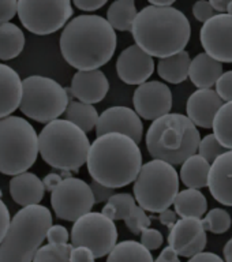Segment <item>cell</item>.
<instances>
[{"label":"cell","instance_id":"60d3db41","mask_svg":"<svg viewBox=\"0 0 232 262\" xmlns=\"http://www.w3.org/2000/svg\"><path fill=\"white\" fill-rule=\"evenodd\" d=\"M90 190H92V194H93L94 204L107 202L111 196L114 195V194H116L114 188L106 187V186L97 183L96 180H92V183H90Z\"/></svg>","mask_w":232,"mask_h":262},{"label":"cell","instance_id":"db71d44e","mask_svg":"<svg viewBox=\"0 0 232 262\" xmlns=\"http://www.w3.org/2000/svg\"><path fill=\"white\" fill-rule=\"evenodd\" d=\"M227 14L232 16V0H229V4L228 7H227Z\"/></svg>","mask_w":232,"mask_h":262},{"label":"cell","instance_id":"5b68a950","mask_svg":"<svg viewBox=\"0 0 232 262\" xmlns=\"http://www.w3.org/2000/svg\"><path fill=\"white\" fill-rule=\"evenodd\" d=\"M51 225L52 214L43 205L20 209L0 243V262H33Z\"/></svg>","mask_w":232,"mask_h":262},{"label":"cell","instance_id":"e0dca14e","mask_svg":"<svg viewBox=\"0 0 232 262\" xmlns=\"http://www.w3.org/2000/svg\"><path fill=\"white\" fill-rule=\"evenodd\" d=\"M155 71V61L137 45H130L119 55L116 73L127 85H142Z\"/></svg>","mask_w":232,"mask_h":262},{"label":"cell","instance_id":"ac0fdd59","mask_svg":"<svg viewBox=\"0 0 232 262\" xmlns=\"http://www.w3.org/2000/svg\"><path fill=\"white\" fill-rule=\"evenodd\" d=\"M70 90L79 102L93 105L106 98L110 90V82L101 70L77 71L74 74Z\"/></svg>","mask_w":232,"mask_h":262},{"label":"cell","instance_id":"d6a6232c","mask_svg":"<svg viewBox=\"0 0 232 262\" xmlns=\"http://www.w3.org/2000/svg\"><path fill=\"white\" fill-rule=\"evenodd\" d=\"M73 245H45L37 250L33 262H70Z\"/></svg>","mask_w":232,"mask_h":262},{"label":"cell","instance_id":"bcb514c9","mask_svg":"<svg viewBox=\"0 0 232 262\" xmlns=\"http://www.w3.org/2000/svg\"><path fill=\"white\" fill-rule=\"evenodd\" d=\"M61 180L63 179H61V176L59 175V173L52 172V173H48V175L45 176L44 179L41 180V182H43V186H44L45 191L52 192L53 190L59 186V183H60Z\"/></svg>","mask_w":232,"mask_h":262},{"label":"cell","instance_id":"7a4b0ae2","mask_svg":"<svg viewBox=\"0 0 232 262\" xmlns=\"http://www.w3.org/2000/svg\"><path fill=\"white\" fill-rule=\"evenodd\" d=\"M135 45L151 57H170L182 52L190 41L187 16L175 7L146 6L135 16L131 28Z\"/></svg>","mask_w":232,"mask_h":262},{"label":"cell","instance_id":"f907efd6","mask_svg":"<svg viewBox=\"0 0 232 262\" xmlns=\"http://www.w3.org/2000/svg\"><path fill=\"white\" fill-rule=\"evenodd\" d=\"M209 4H210V7L215 10V12L227 14V7H228L229 0H210Z\"/></svg>","mask_w":232,"mask_h":262},{"label":"cell","instance_id":"4316f807","mask_svg":"<svg viewBox=\"0 0 232 262\" xmlns=\"http://www.w3.org/2000/svg\"><path fill=\"white\" fill-rule=\"evenodd\" d=\"M138 11L133 0H116L107 10V22L119 32H130Z\"/></svg>","mask_w":232,"mask_h":262},{"label":"cell","instance_id":"30bf717a","mask_svg":"<svg viewBox=\"0 0 232 262\" xmlns=\"http://www.w3.org/2000/svg\"><path fill=\"white\" fill-rule=\"evenodd\" d=\"M70 0H19L16 14L24 28L37 36H47L65 28L73 16Z\"/></svg>","mask_w":232,"mask_h":262},{"label":"cell","instance_id":"816d5d0a","mask_svg":"<svg viewBox=\"0 0 232 262\" xmlns=\"http://www.w3.org/2000/svg\"><path fill=\"white\" fill-rule=\"evenodd\" d=\"M174 4V0H149V6H153V7H172Z\"/></svg>","mask_w":232,"mask_h":262},{"label":"cell","instance_id":"cb8c5ba5","mask_svg":"<svg viewBox=\"0 0 232 262\" xmlns=\"http://www.w3.org/2000/svg\"><path fill=\"white\" fill-rule=\"evenodd\" d=\"M172 205L175 208L174 212L180 219H201L208 209L206 196L194 188H186L178 192Z\"/></svg>","mask_w":232,"mask_h":262},{"label":"cell","instance_id":"681fc988","mask_svg":"<svg viewBox=\"0 0 232 262\" xmlns=\"http://www.w3.org/2000/svg\"><path fill=\"white\" fill-rule=\"evenodd\" d=\"M155 262H180V259L179 257H178V254H176L170 246H167V247L160 253L159 257L156 258Z\"/></svg>","mask_w":232,"mask_h":262},{"label":"cell","instance_id":"f6af8a7d","mask_svg":"<svg viewBox=\"0 0 232 262\" xmlns=\"http://www.w3.org/2000/svg\"><path fill=\"white\" fill-rule=\"evenodd\" d=\"M107 0H75L74 6L82 11H96L98 8L104 7Z\"/></svg>","mask_w":232,"mask_h":262},{"label":"cell","instance_id":"ffe728a7","mask_svg":"<svg viewBox=\"0 0 232 262\" xmlns=\"http://www.w3.org/2000/svg\"><path fill=\"white\" fill-rule=\"evenodd\" d=\"M208 187L219 204L232 206V150H227L210 164Z\"/></svg>","mask_w":232,"mask_h":262},{"label":"cell","instance_id":"9c48e42d","mask_svg":"<svg viewBox=\"0 0 232 262\" xmlns=\"http://www.w3.org/2000/svg\"><path fill=\"white\" fill-rule=\"evenodd\" d=\"M69 102V92L52 78L30 75L22 81L19 110L29 119L48 124L65 114Z\"/></svg>","mask_w":232,"mask_h":262},{"label":"cell","instance_id":"4fadbf2b","mask_svg":"<svg viewBox=\"0 0 232 262\" xmlns=\"http://www.w3.org/2000/svg\"><path fill=\"white\" fill-rule=\"evenodd\" d=\"M205 53L219 63H232V16L216 14L200 30Z\"/></svg>","mask_w":232,"mask_h":262},{"label":"cell","instance_id":"f1b7e54d","mask_svg":"<svg viewBox=\"0 0 232 262\" xmlns=\"http://www.w3.org/2000/svg\"><path fill=\"white\" fill-rule=\"evenodd\" d=\"M107 262H155V259L151 251L139 242L123 241L111 250Z\"/></svg>","mask_w":232,"mask_h":262},{"label":"cell","instance_id":"52a82bcc","mask_svg":"<svg viewBox=\"0 0 232 262\" xmlns=\"http://www.w3.org/2000/svg\"><path fill=\"white\" fill-rule=\"evenodd\" d=\"M38 135L34 127L20 116L0 119V172L16 176L36 163Z\"/></svg>","mask_w":232,"mask_h":262},{"label":"cell","instance_id":"7402d4cb","mask_svg":"<svg viewBox=\"0 0 232 262\" xmlns=\"http://www.w3.org/2000/svg\"><path fill=\"white\" fill-rule=\"evenodd\" d=\"M44 186L36 173L24 172L19 175L12 176L10 180V195L14 202L22 208L40 205L44 198Z\"/></svg>","mask_w":232,"mask_h":262},{"label":"cell","instance_id":"9a60e30c","mask_svg":"<svg viewBox=\"0 0 232 262\" xmlns=\"http://www.w3.org/2000/svg\"><path fill=\"white\" fill-rule=\"evenodd\" d=\"M208 243L201 219H179L170 229L168 245L178 257L192 258L202 253Z\"/></svg>","mask_w":232,"mask_h":262},{"label":"cell","instance_id":"ee69618b","mask_svg":"<svg viewBox=\"0 0 232 262\" xmlns=\"http://www.w3.org/2000/svg\"><path fill=\"white\" fill-rule=\"evenodd\" d=\"M96 258L86 247H73L70 253V262H94Z\"/></svg>","mask_w":232,"mask_h":262},{"label":"cell","instance_id":"3957f363","mask_svg":"<svg viewBox=\"0 0 232 262\" xmlns=\"http://www.w3.org/2000/svg\"><path fill=\"white\" fill-rule=\"evenodd\" d=\"M86 165L92 180L116 190L137 179L142 167V153L131 138L110 133L96 137L90 143Z\"/></svg>","mask_w":232,"mask_h":262},{"label":"cell","instance_id":"d4e9b609","mask_svg":"<svg viewBox=\"0 0 232 262\" xmlns=\"http://www.w3.org/2000/svg\"><path fill=\"white\" fill-rule=\"evenodd\" d=\"M190 63H192L190 53L187 51H182L170 57L160 59L157 63V73L164 81L178 85L188 78Z\"/></svg>","mask_w":232,"mask_h":262},{"label":"cell","instance_id":"44dd1931","mask_svg":"<svg viewBox=\"0 0 232 262\" xmlns=\"http://www.w3.org/2000/svg\"><path fill=\"white\" fill-rule=\"evenodd\" d=\"M22 79L15 70L0 63V119L11 116L19 108Z\"/></svg>","mask_w":232,"mask_h":262},{"label":"cell","instance_id":"d6986e66","mask_svg":"<svg viewBox=\"0 0 232 262\" xmlns=\"http://www.w3.org/2000/svg\"><path fill=\"white\" fill-rule=\"evenodd\" d=\"M223 104L224 102L213 89H198L187 100V118L196 127L212 128L213 119Z\"/></svg>","mask_w":232,"mask_h":262},{"label":"cell","instance_id":"836d02e7","mask_svg":"<svg viewBox=\"0 0 232 262\" xmlns=\"http://www.w3.org/2000/svg\"><path fill=\"white\" fill-rule=\"evenodd\" d=\"M202 221V227L205 231H209L212 233H224L231 228L232 220L229 213L225 209L215 208L208 214L205 216V219H201Z\"/></svg>","mask_w":232,"mask_h":262},{"label":"cell","instance_id":"2e32d148","mask_svg":"<svg viewBox=\"0 0 232 262\" xmlns=\"http://www.w3.org/2000/svg\"><path fill=\"white\" fill-rule=\"evenodd\" d=\"M96 137L118 133L131 138L135 143L141 142L143 135L142 120L134 110L129 106H111L98 115L96 124Z\"/></svg>","mask_w":232,"mask_h":262},{"label":"cell","instance_id":"484cf974","mask_svg":"<svg viewBox=\"0 0 232 262\" xmlns=\"http://www.w3.org/2000/svg\"><path fill=\"white\" fill-rule=\"evenodd\" d=\"M209 171H210V164L204 157L196 153L182 164L179 178L182 183L187 186V188L200 190L208 187Z\"/></svg>","mask_w":232,"mask_h":262},{"label":"cell","instance_id":"ab89813d","mask_svg":"<svg viewBox=\"0 0 232 262\" xmlns=\"http://www.w3.org/2000/svg\"><path fill=\"white\" fill-rule=\"evenodd\" d=\"M193 14L197 20H200L202 24H205L206 20H209L212 16L216 15V12L210 7V4L206 0H200L193 6Z\"/></svg>","mask_w":232,"mask_h":262},{"label":"cell","instance_id":"603a6c76","mask_svg":"<svg viewBox=\"0 0 232 262\" xmlns=\"http://www.w3.org/2000/svg\"><path fill=\"white\" fill-rule=\"evenodd\" d=\"M223 74V64L208 56L206 53H198L190 63L188 78L198 89H210L216 85L217 79Z\"/></svg>","mask_w":232,"mask_h":262},{"label":"cell","instance_id":"ba28073f","mask_svg":"<svg viewBox=\"0 0 232 262\" xmlns=\"http://www.w3.org/2000/svg\"><path fill=\"white\" fill-rule=\"evenodd\" d=\"M133 191L145 212L161 213L171 208L179 192V173L165 161H147L139 169Z\"/></svg>","mask_w":232,"mask_h":262},{"label":"cell","instance_id":"d590c367","mask_svg":"<svg viewBox=\"0 0 232 262\" xmlns=\"http://www.w3.org/2000/svg\"><path fill=\"white\" fill-rule=\"evenodd\" d=\"M124 223H126L127 228L130 229L134 235H139L143 229H146L151 227L152 220L151 217L146 214V212H145L141 206L137 205L134 208V210H133V213H131V216L129 217L127 220H124Z\"/></svg>","mask_w":232,"mask_h":262},{"label":"cell","instance_id":"7dc6e473","mask_svg":"<svg viewBox=\"0 0 232 262\" xmlns=\"http://www.w3.org/2000/svg\"><path fill=\"white\" fill-rule=\"evenodd\" d=\"M159 220L160 223L163 225H165L167 228L171 229L175 223L178 221V216H176V213L171 209H167V210H164V212L159 213Z\"/></svg>","mask_w":232,"mask_h":262},{"label":"cell","instance_id":"8d00e7d4","mask_svg":"<svg viewBox=\"0 0 232 262\" xmlns=\"http://www.w3.org/2000/svg\"><path fill=\"white\" fill-rule=\"evenodd\" d=\"M215 86H216L215 92L221 98V101L232 102V70L221 74Z\"/></svg>","mask_w":232,"mask_h":262},{"label":"cell","instance_id":"8fae6325","mask_svg":"<svg viewBox=\"0 0 232 262\" xmlns=\"http://www.w3.org/2000/svg\"><path fill=\"white\" fill-rule=\"evenodd\" d=\"M73 247H86L94 258L106 257L118 243V229L111 219L102 213L90 212L77 221L71 228Z\"/></svg>","mask_w":232,"mask_h":262},{"label":"cell","instance_id":"277c9868","mask_svg":"<svg viewBox=\"0 0 232 262\" xmlns=\"http://www.w3.org/2000/svg\"><path fill=\"white\" fill-rule=\"evenodd\" d=\"M145 141L153 160H161L175 167L196 155L201 135L186 115L168 114L152 122Z\"/></svg>","mask_w":232,"mask_h":262},{"label":"cell","instance_id":"f546056e","mask_svg":"<svg viewBox=\"0 0 232 262\" xmlns=\"http://www.w3.org/2000/svg\"><path fill=\"white\" fill-rule=\"evenodd\" d=\"M65 119L73 123L83 133H89L96 127L98 120V112L93 105L79 101H71L65 111Z\"/></svg>","mask_w":232,"mask_h":262},{"label":"cell","instance_id":"f35d334b","mask_svg":"<svg viewBox=\"0 0 232 262\" xmlns=\"http://www.w3.org/2000/svg\"><path fill=\"white\" fill-rule=\"evenodd\" d=\"M45 239L48 241L49 245H67L70 241V233L63 225L52 224L47 231Z\"/></svg>","mask_w":232,"mask_h":262},{"label":"cell","instance_id":"6da1fadb","mask_svg":"<svg viewBox=\"0 0 232 262\" xmlns=\"http://www.w3.org/2000/svg\"><path fill=\"white\" fill-rule=\"evenodd\" d=\"M116 33L106 18L78 15L67 22L60 34V52L77 71L100 70L116 51Z\"/></svg>","mask_w":232,"mask_h":262},{"label":"cell","instance_id":"83f0119b","mask_svg":"<svg viewBox=\"0 0 232 262\" xmlns=\"http://www.w3.org/2000/svg\"><path fill=\"white\" fill-rule=\"evenodd\" d=\"M25 48V34L16 25H0V60H11L20 55Z\"/></svg>","mask_w":232,"mask_h":262},{"label":"cell","instance_id":"f5cc1de1","mask_svg":"<svg viewBox=\"0 0 232 262\" xmlns=\"http://www.w3.org/2000/svg\"><path fill=\"white\" fill-rule=\"evenodd\" d=\"M224 257L225 261L224 262H232V237L227 242V245L224 246Z\"/></svg>","mask_w":232,"mask_h":262},{"label":"cell","instance_id":"8992f818","mask_svg":"<svg viewBox=\"0 0 232 262\" xmlns=\"http://www.w3.org/2000/svg\"><path fill=\"white\" fill-rule=\"evenodd\" d=\"M89 147L88 135L66 119L49 122L38 134V155L60 171H78L86 164Z\"/></svg>","mask_w":232,"mask_h":262},{"label":"cell","instance_id":"b9f144b4","mask_svg":"<svg viewBox=\"0 0 232 262\" xmlns=\"http://www.w3.org/2000/svg\"><path fill=\"white\" fill-rule=\"evenodd\" d=\"M18 2L16 0H0V25L7 24L16 15Z\"/></svg>","mask_w":232,"mask_h":262},{"label":"cell","instance_id":"e575fe53","mask_svg":"<svg viewBox=\"0 0 232 262\" xmlns=\"http://www.w3.org/2000/svg\"><path fill=\"white\" fill-rule=\"evenodd\" d=\"M197 151H198L197 155H200L201 157H204L209 164H212L219 156H221L227 150L221 146L220 143L217 142V139L215 138V135L209 134L201 139Z\"/></svg>","mask_w":232,"mask_h":262},{"label":"cell","instance_id":"4dcf8cb0","mask_svg":"<svg viewBox=\"0 0 232 262\" xmlns=\"http://www.w3.org/2000/svg\"><path fill=\"white\" fill-rule=\"evenodd\" d=\"M213 135L225 150H232V102H224L213 119Z\"/></svg>","mask_w":232,"mask_h":262},{"label":"cell","instance_id":"1f68e13d","mask_svg":"<svg viewBox=\"0 0 232 262\" xmlns=\"http://www.w3.org/2000/svg\"><path fill=\"white\" fill-rule=\"evenodd\" d=\"M135 206H137V202L134 196L129 192H120V194H114L107 201L101 213L112 221L127 220L131 216Z\"/></svg>","mask_w":232,"mask_h":262},{"label":"cell","instance_id":"5bb4252c","mask_svg":"<svg viewBox=\"0 0 232 262\" xmlns=\"http://www.w3.org/2000/svg\"><path fill=\"white\" fill-rule=\"evenodd\" d=\"M135 114L145 120H156L164 115L171 114L172 93L165 83L147 81L139 85L133 97Z\"/></svg>","mask_w":232,"mask_h":262},{"label":"cell","instance_id":"7bdbcfd3","mask_svg":"<svg viewBox=\"0 0 232 262\" xmlns=\"http://www.w3.org/2000/svg\"><path fill=\"white\" fill-rule=\"evenodd\" d=\"M2 196H3V192L0 190V243H2V241L6 236L8 225H10V221H11L10 210H8L7 205L2 201Z\"/></svg>","mask_w":232,"mask_h":262},{"label":"cell","instance_id":"c3c4849f","mask_svg":"<svg viewBox=\"0 0 232 262\" xmlns=\"http://www.w3.org/2000/svg\"><path fill=\"white\" fill-rule=\"evenodd\" d=\"M187 262H224V259L219 257V255L215 253L202 251V253L197 254V255L190 258Z\"/></svg>","mask_w":232,"mask_h":262},{"label":"cell","instance_id":"7c38bea8","mask_svg":"<svg viewBox=\"0 0 232 262\" xmlns=\"http://www.w3.org/2000/svg\"><path fill=\"white\" fill-rule=\"evenodd\" d=\"M94 205L90 186L78 178H67L51 192V206L56 217L66 221H77L90 213Z\"/></svg>","mask_w":232,"mask_h":262},{"label":"cell","instance_id":"74e56055","mask_svg":"<svg viewBox=\"0 0 232 262\" xmlns=\"http://www.w3.org/2000/svg\"><path fill=\"white\" fill-rule=\"evenodd\" d=\"M164 242V237L161 235L159 229H155V228H146L143 229L142 232H141V245L145 247L146 250L152 251V250H157L161 247Z\"/></svg>","mask_w":232,"mask_h":262}]
</instances>
